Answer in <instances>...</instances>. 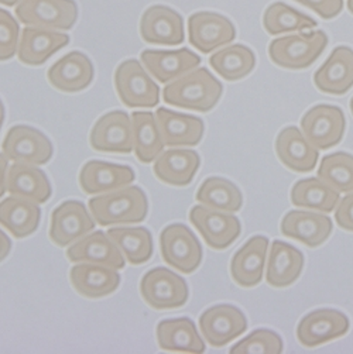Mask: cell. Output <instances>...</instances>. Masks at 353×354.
Wrapping results in <instances>:
<instances>
[{
	"mask_svg": "<svg viewBox=\"0 0 353 354\" xmlns=\"http://www.w3.org/2000/svg\"><path fill=\"white\" fill-rule=\"evenodd\" d=\"M88 205L95 222L100 226L140 223L149 214V201L145 191L134 185L95 195Z\"/></svg>",
	"mask_w": 353,
	"mask_h": 354,
	"instance_id": "cell-2",
	"label": "cell"
},
{
	"mask_svg": "<svg viewBox=\"0 0 353 354\" xmlns=\"http://www.w3.org/2000/svg\"><path fill=\"white\" fill-rule=\"evenodd\" d=\"M68 43L69 35L65 32L26 26L21 31L17 57L26 65H43L57 51L66 47Z\"/></svg>",
	"mask_w": 353,
	"mask_h": 354,
	"instance_id": "cell-23",
	"label": "cell"
},
{
	"mask_svg": "<svg viewBox=\"0 0 353 354\" xmlns=\"http://www.w3.org/2000/svg\"><path fill=\"white\" fill-rule=\"evenodd\" d=\"M275 153L282 165L300 174L311 172L320 158V151L296 126H289L278 133Z\"/></svg>",
	"mask_w": 353,
	"mask_h": 354,
	"instance_id": "cell-24",
	"label": "cell"
},
{
	"mask_svg": "<svg viewBox=\"0 0 353 354\" xmlns=\"http://www.w3.org/2000/svg\"><path fill=\"white\" fill-rule=\"evenodd\" d=\"M341 201L339 192L320 178L298 181L291 189V202L297 207H307L329 214Z\"/></svg>",
	"mask_w": 353,
	"mask_h": 354,
	"instance_id": "cell-37",
	"label": "cell"
},
{
	"mask_svg": "<svg viewBox=\"0 0 353 354\" xmlns=\"http://www.w3.org/2000/svg\"><path fill=\"white\" fill-rule=\"evenodd\" d=\"M346 6H347V10H349V12L353 15V0H347Z\"/></svg>",
	"mask_w": 353,
	"mask_h": 354,
	"instance_id": "cell-48",
	"label": "cell"
},
{
	"mask_svg": "<svg viewBox=\"0 0 353 354\" xmlns=\"http://www.w3.org/2000/svg\"><path fill=\"white\" fill-rule=\"evenodd\" d=\"M197 201L210 209L235 214L243 205V196L240 189L230 181L219 176H210L205 180L198 192Z\"/></svg>",
	"mask_w": 353,
	"mask_h": 354,
	"instance_id": "cell-36",
	"label": "cell"
},
{
	"mask_svg": "<svg viewBox=\"0 0 353 354\" xmlns=\"http://www.w3.org/2000/svg\"><path fill=\"white\" fill-rule=\"evenodd\" d=\"M331 218L308 210H291L281 221V233L308 247L324 244L332 233Z\"/></svg>",
	"mask_w": 353,
	"mask_h": 354,
	"instance_id": "cell-26",
	"label": "cell"
},
{
	"mask_svg": "<svg viewBox=\"0 0 353 354\" xmlns=\"http://www.w3.org/2000/svg\"><path fill=\"white\" fill-rule=\"evenodd\" d=\"M199 165L201 158L197 151L170 149L157 157L153 169L161 183L172 187H187L192 183Z\"/></svg>",
	"mask_w": 353,
	"mask_h": 354,
	"instance_id": "cell-28",
	"label": "cell"
},
{
	"mask_svg": "<svg viewBox=\"0 0 353 354\" xmlns=\"http://www.w3.org/2000/svg\"><path fill=\"white\" fill-rule=\"evenodd\" d=\"M314 84L323 93L345 95L353 86V50L336 47L314 74Z\"/></svg>",
	"mask_w": 353,
	"mask_h": 354,
	"instance_id": "cell-21",
	"label": "cell"
},
{
	"mask_svg": "<svg viewBox=\"0 0 353 354\" xmlns=\"http://www.w3.org/2000/svg\"><path fill=\"white\" fill-rule=\"evenodd\" d=\"M269 239L255 236L235 253L230 261V275L242 288H253L263 279Z\"/></svg>",
	"mask_w": 353,
	"mask_h": 354,
	"instance_id": "cell-22",
	"label": "cell"
},
{
	"mask_svg": "<svg viewBox=\"0 0 353 354\" xmlns=\"http://www.w3.org/2000/svg\"><path fill=\"white\" fill-rule=\"evenodd\" d=\"M318 178L339 194L353 192V156L347 153L325 156L318 169Z\"/></svg>",
	"mask_w": 353,
	"mask_h": 354,
	"instance_id": "cell-39",
	"label": "cell"
},
{
	"mask_svg": "<svg viewBox=\"0 0 353 354\" xmlns=\"http://www.w3.org/2000/svg\"><path fill=\"white\" fill-rule=\"evenodd\" d=\"M199 329L212 347H224L246 332L247 321L239 308L221 304L201 315Z\"/></svg>",
	"mask_w": 353,
	"mask_h": 354,
	"instance_id": "cell-13",
	"label": "cell"
},
{
	"mask_svg": "<svg viewBox=\"0 0 353 354\" xmlns=\"http://www.w3.org/2000/svg\"><path fill=\"white\" fill-rule=\"evenodd\" d=\"M224 93L222 84L206 68H195L165 85L163 99L167 104L199 113L212 111Z\"/></svg>",
	"mask_w": 353,
	"mask_h": 354,
	"instance_id": "cell-1",
	"label": "cell"
},
{
	"mask_svg": "<svg viewBox=\"0 0 353 354\" xmlns=\"http://www.w3.org/2000/svg\"><path fill=\"white\" fill-rule=\"evenodd\" d=\"M8 172H9V158L0 153V198L8 191Z\"/></svg>",
	"mask_w": 353,
	"mask_h": 354,
	"instance_id": "cell-44",
	"label": "cell"
},
{
	"mask_svg": "<svg viewBox=\"0 0 353 354\" xmlns=\"http://www.w3.org/2000/svg\"><path fill=\"white\" fill-rule=\"evenodd\" d=\"M190 221L214 250H225L240 236V221L226 212L215 210L203 205L194 206L190 212Z\"/></svg>",
	"mask_w": 353,
	"mask_h": 354,
	"instance_id": "cell-10",
	"label": "cell"
},
{
	"mask_svg": "<svg viewBox=\"0 0 353 354\" xmlns=\"http://www.w3.org/2000/svg\"><path fill=\"white\" fill-rule=\"evenodd\" d=\"M140 35L153 46H180L184 43L183 16L164 5L150 6L140 19Z\"/></svg>",
	"mask_w": 353,
	"mask_h": 354,
	"instance_id": "cell-15",
	"label": "cell"
},
{
	"mask_svg": "<svg viewBox=\"0 0 353 354\" xmlns=\"http://www.w3.org/2000/svg\"><path fill=\"white\" fill-rule=\"evenodd\" d=\"M20 2H21V0H0V5L13 8V6H17Z\"/></svg>",
	"mask_w": 353,
	"mask_h": 354,
	"instance_id": "cell-46",
	"label": "cell"
},
{
	"mask_svg": "<svg viewBox=\"0 0 353 354\" xmlns=\"http://www.w3.org/2000/svg\"><path fill=\"white\" fill-rule=\"evenodd\" d=\"M2 151L15 162L44 165L51 160L54 149L44 133L30 126L19 124L8 131L2 143Z\"/></svg>",
	"mask_w": 353,
	"mask_h": 354,
	"instance_id": "cell-9",
	"label": "cell"
},
{
	"mask_svg": "<svg viewBox=\"0 0 353 354\" xmlns=\"http://www.w3.org/2000/svg\"><path fill=\"white\" fill-rule=\"evenodd\" d=\"M69 279L80 295L91 299L108 297L120 286L118 270L93 263H77L71 268Z\"/></svg>",
	"mask_w": 353,
	"mask_h": 354,
	"instance_id": "cell-25",
	"label": "cell"
},
{
	"mask_svg": "<svg viewBox=\"0 0 353 354\" xmlns=\"http://www.w3.org/2000/svg\"><path fill=\"white\" fill-rule=\"evenodd\" d=\"M346 119L341 108L332 104H316L301 119V131L316 150H329L341 143Z\"/></svg>",
	"mask_w": 353,
	"mask_h": 354,
	"instance_id": "cell-8",
	"label": "cell"
},
{
	"mask_svg": "<svg viewBox=\"0 0 353 354\" xmlns=\"http://www.w3.org/2000/svg\"><path fill=\"white\" fill-rule=\"evenodd\" d=\"M210 66L228 82H236L249 75L256 66L255 53L246 46L235 44L217 51L209 58Z\"/></svg>",
	"mask_w": 353,
	"mask_h": 354,
	"instance_id": "cell-34",
	"label": "cell"
},
{
	"mask_svg": "<svg viewBox=\"0 0 353 354\" xmlns=\"http://www.w3.org/2000/svg\"><path fill=\"white\" fill-rule=\"evenodd\" d=\"M20 43L19 21L8 10L0 8V62L9 61L17 54Z\"/></svg>",
	"mask_w": 353,
	"mask_h": 354,
	"instance_id": "cell-41",
	"label": "cell"
},
{
	"mask_svg": "<svg viewBox=\"0 0 353 354\" xmlns=\"http://www.w3.org/2000/svg\"><path fill=\"white\" fill-rule=\"evenodd\" d=\"M160 249L164 263L183 274H192L201 266V243L185 225L167 226L160 234Z\"/></svg>",
	"mask_w": 353,
	"mask_h": 354,
	"instance_id": "cell-7",
	"label": "cell"
},
{
	"mask_svg": "<svg viewBox=\"0 0 353 354\" xmlns=\"http://www.w3.org/2000/svg\"><path fill=\"white\" fill-rule=\"evenodd\" d=\"M347 316L335 309H318L305 315L297 326V339L305 347H315L345 336Z\"/></svg>",
	"mask_w": 353,
	"mask_h": 354,
	"instance_id": "cell-16",
	"label": "cell"
},
{
	"mask_svg": "<svg viewBox=\"0 0 353 354\" xmlns=\"http://www.w3.org/2000/svg\"><path fill=\"white\" fill-rule=\"evenodd\" d=\"M108 236L129 264L140 266L153 257V237L146 227H114L108 230Z\"/></svg>",
	"mask_w": 353,
	"mask_h": 354,
	"instance_id": "cell-35",
	"label": "cell"
},
{
	"mask_svg": "<svg viewBox=\"0 0 353 354\" xmlns=\"http://www.w3.org/2000/svg\"><path fill=\"white\" fill-rule=\"evenodd\" d=\"M156 120L168 147H192L199 145L203 137L205 126L199 118L159 108Z\"/></svg>",
	"mask_w": 353,
	"mask_h": 354,
	"instance_id": "cell-27",
	"label": "cell"
},
{
	"mask_svg": "<svg viewBox=\"0 0 353 354\" xmlns=\"http://www.w3.org/2000/svg\"><path fill=\"white\" fill-rule=\"evenodd\" d=\"M8 192L34 203H46L53 194L44 171L37 165L15 162L8 172Z\"/></svg>",
	"mask_w": 353,
	"mask_h": 354,
	"instance_id": "cell-30",
	"label": "cell"
},
{
	"mask_svg": "<svg viewBox=\"0 0 353 354\" xmlns=\"http://www.w3.org/2000/svg\"><path fill=\"white\" fill-rule=\"evenodd\" d=\"M157 342L165 351L203 353L206 350L195 324L190 317L165 319L157 325Z\"/></svg>",
	"mask_w": 353,
	"mask_h": 354,
	"instance_id": "cell-32",
	"label": "cell"
},
{
	"mask_svg": "<svg viewBox=\"0 0 353 354\" xmlns=\"http://www.w3.org/2000/svg\"><path fill=\"white\" fill-rule=\"evenodd\" d=\"M115 88L127 108H154L160 102V88L137 59L123 61L115 73Z\"/></svg>",
	"mask_w": 353,
	"mask_h": 354,
	"instance_id": "cell-4",
	"label": "cell"
},
{
	"mask_svg": "<svg viewBox=\"0 0 353 354\" xmlns=\"http://www.w3.org/2000/svg\"><path fill=\"white\" fill-rule=\"evenodd\" d=\"M42 209L20 196H8L0 202V225L9 230L16 239H24L33 234L40 226Z\"/></svg>",
	"mask_w": 353,
	"mask_h": 354,
	"instance_id": "cell-31",
	"label": "cell"
},
{
	"mask_svg": "<svg viewBox=\"0 0 353 354\" xmlns=\"http://www.w3.org/2000/svg\"><path fill=\"white\" fill-rule=\"evenodd\" d=\"M20 23L55 31H68L78 19L75 0H21L16 6Z\"/></svg>",
	"mask_w": 353,
	"mask_h": 354,
	"instance_id": "cell-6",
	"label": "cell"
},
{
	"mask_svg": "<svg viewBox=\"0 0 353 354\" xmlns=\"http://www.w3.org/2000/svg\"><path fill=\"white\" fill-rule=\"evenodd\" d=\"M328 46L327 34L321 30L274 39L269 46L270 59L286 69H305L321 57Z\"/></svg>",
	"mask_w": 353,
	"mask_h": 354,
	"instance_id": "cell-3",
	"label": "cell"
},
{
	"mask_svg": "<svg viewBox=\"0 0 353 354\" xmlns=\"http://www.w3.org/2000/svg\"><path fill=\"white\" fill-rule=\"evenodd\" d=\"M294 2L311 9L325 20L336 17L343 9V0H294Z\"/></svg>",
	"mask_w": 353,
	"mask_h": 354,
	"instance_id": "cell-42",
	"label": "cell"
},
{
	"mask_svg": "<svg viewBox=\"0 0 353 354\" xmlns=\"http://www.w3.org/2000/svg\"><path fill=\"white\" fill-rule=\"evenodd\" d=\"M236 37L233 23L215 12H198L188 19V39L203 54L230 44Z\"/></svg>",
	"mask_w": 353,
	"mask_h": 354,
	"instance_id": "cell-12",
	"label": "cell"
},
{
	"mask_svg": "<svg viewBox=\"0 0 353 354\" xmlns=\"http://www.w3.org/2000/svg\"><path fill=\"white\" fill-rule=\"evenodd\" d=\"M3 122H5V106H3L2 99H0V129H2Z\"/></svg>",
	"mask_w": 353,
	"mask_h": 354,
	"instance_id": "cell-47",
	"label": "cell"
},
{
	"mask_svg": "<svg viewBox=\"0 0 353 354\" xmlns=\"http://www.w3.org/2000/svg\"><path fill=\"white\" fill-rule=\"evenodd\" d=\"M95 77L92 61L81 51H71L60 58L47 73L48 82L65 93L87 89Z\"/></svg>",
	"mask_w": 353,
	"mask_h": 354,
	"instance_id": "cell-20",
	"label": "cell"
},
{
	"mask_svg": "<svg viewBox=\"0 0 353 354\" xmlns=\"http://www.w3.org/2000/svg\"><path fill=\"white\" fill-rule=\"evenodd\" d=\"M134 178V171L127 165L88 161L80 172V187L85 194L95 196L129 187Z\"/></svg>",
	"mask_w": 353,
	"mask_h": 354,
	"instance_id": "cell-18",
	"label": "cell"
},
{
	"mask_svg": "<svg viewBox=\"0 0 353 354\" xmlns=\"http://www.w3.org/2000/svg\"><path fill=\"white\" fill-rule=\"evenodd\" d=\"M335 221L339 227L353 232V192L343 196L335 207Z\"/></svg>",
	"mask_w": 353,
	"mask_h": 354,
	"instance_id": "cell-43",
	"label": "cell"
},
{
	"mask_svg": "<svg viewBox=\"0 0 353 354\" xmlns=\"http://www.w3.org/2000/svg\"><path fill=\"white\" fill-rule=\"evenodd\" d=\"M95 225L93 216L82 202L66 201L53 212L50 239L55 245L66 247L93 232Z\"/></svg>",
	"mask_w": 353,
	"mask_h": 354,
	"instance_id": "cell-14",
	"label": "cell"
},
{
	"mask_svg": "<svg viewBox=\"0 0 353 354\" xmlns=\"http://www.w3.org/2000/svg\"><path fill=\"white\" fill-rule=\"evenodd\" d=\"M284 350L281 337L269 329H257L239 343H236L230 353H266L280 354Z\"/></svg>",
	"mask_w": 353,
	"mask_h": 354,
	"instance_id": "cell-40",
	"label": "cell"
},
{
	"mask_svg": "<svg viewBox=\"0 0 353 354\" xmlns=\"http://www.w3.org/2000/svg\"><path fill=\"white\" fill-rule=\"evenodd\" d=\"M140 294L149 306L157 310L179 309L187 304L190 297L185 279L164 267L153 268L143 275Z\"/></svg>",
	"mask_w": 353,
	"mask_h": 354,
	"instance_id": "cell-5",
	"label": "cell"
},
{
	"mask_svg": "<svg viewBox=\"0 0 353 354\" xmlns=\"http://www.w3.org/2000/svg\"><path fill=\"white\" fill-rule=\"evenodd\" d=\"M132 124L136 158L143 164L154 162L165 146L156 115L150 112H134L132 115Z\"/></svg>",
	"mask_w": 353,
	"mask_h": 354,
	"instance_id": "cell-33",
	"label": "cell"
},
{
	"mask_svg": "<svg viewBox=\"0 0 353 354\" xmlns=\"http://www.w3.org/2000/svg\"><path fill=\"white\" fill-rule=\"evenodd\" d=\"M10 250H12V240L3 230H0V263L9 256Z\"/></svg>",
	"mask_w": 353,
	"mask_h": 354,
	"instance_id": "cell-45",
	"label": "cell"
},
{
	"mask_svg": "<svg viewBox=\"0 0 353 354\" xmlns=\"http://www.w3.org/2000/svg\"><path fill=\"white\" fill-rule=\"evenodd\" d=\"M350 112H352V115H353V97L350 99Z\"/></svg>",
	"mask_w": 353,
	"mask_h": 354,
	"instance_id": "cell-49",
	"label": "cell"
},
{
	"mask_svg": "<svg viewBox=\"0 0 353 354\" xmlns=\"http://www.w3.org/2000/svg\"><path fill=\"white\" fill-rule=\"evenodd\" d=\"M263 26L271 35L296 32L316 27V21L309 16L287 6L282 2L270 5L263 16Z\"/></svg>",
	"mask_w": 353,
	"mask_h": 354,
	"instance_id": "cell-38",
	"label": "cell"
},
{
	"mask_svg": "<svg viewBox=\"0 0 353 354\" xmlns=\"http://www.w3.org/2000/svg\"><path fill=\"white\" fill-rule=\"evenodd\" d=\"M89 145L95 151L130 154L134 150L133 124L123 111L100 116L89 134Z\"/></svg>",
	"mask_w": 353,
	"mask_h": 354,
	"instance_id": "cell-11",
	"label": "cell"
},
{
	"mask_svg": "<svg viewBox=\"0 0 353 354\" xmlns=\"http://www.w3.org/2000/svg\"><path fill=\"white\" fill-rule=\"evenodd\" d=\"M304 256L294 245L275 240L271 244L267 261L266 281L274 288H286L300 278Z\"/></svg>",
	"mask_w": 353,
	"mask_h": 354,
	"instance_id": "cell-29",
	"label": "cell"
},
{
	"mask_svg": "<svg viewBox=\"0 0 353 354\" xmlns=\"http://www.w3.org/2000/svg\"><path fill=\"white\" fill-rule=\"evenodd\" d=\"M140 61L147 73L160 84H170L199 66L201 58L188 48L183 50H146Z\"/></svg>",
	"mask_w": 353,
	"mask_h": 354,
	"instance_id": "cell-17",
	"label": "cell"
},
{
	"mask_svg": "<svg viewBox=\"0 0 353 354\" xmlns=\"http://www.w3.org/2000/svg\"><path fill=\"white\" fill-rule=\"evenodd\" d=\"M66 259L71 263H93L115 270L125 268V257L114 240L103 232H92L78 241L73 243L66 250Z\"/></svg>",
	"mask_w": 353,
	"mask_h": 354,
	"instance_id": "cell-19",
	"label": "cell"
}]
</instances>
